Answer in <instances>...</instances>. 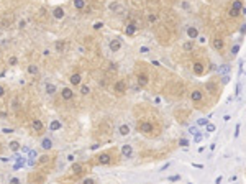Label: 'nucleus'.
<instances>
[{
	"instance_id": "obj_45",
	"label": "nucleus",
	"mask_w": 246,
	"mask_h": 184,
	"mask_svg": "<svg viewBox=\"0 0 246 184\" xmlns=\"http://www.w3.org/2000/svg\"><path fill=\"white\" fill-rule=\"evenodd\" d=\"M0 117H2V118H5V117H7V112H0Z\"/></svg>"
},
{
	"instance_id": "obj_39",
	"label": "nucleus",
	"mask_w": 246,
	"mask_h": 184,
	"mask_svg": "<svg viewBox=\"0 0 246 184\" xmlns=\"http://www.w3.org/2000/svg\"><path fill=\"white\" fill-rule=\"evenodd\" d=\"M2 132H3V133H13V130H12V128H3Z\"/></svg>"
},
{
	"instance_id": "obj_32",
	"label": "nucleus",
	"mask_w": 246,
	"mask_h": 184,
	"mask_svg": "<svg viewBox=\"0 0 246 184\" xmlns=\"http://www.w3.org/2000/svg\"><path fill=\"white\" fill-rule=\"evenodd\" d=\"M82 184H95V181H94L92 178H87V179H84V181H82Z\"/></svg>"
},
{
	"instance_id": "obj_36",
	"label": "nucleus",
	"mask_w": 246,
	"mask_h": 184,
	"mask_svg": "<svg viewBox=\"0 0 246 184\" xmlns=\"http://www.w3.org/2000/svg\"><path fill=\"white\" fill-rule=\"evenodd\" d=\"M12 105H13V108H15V110H18V108H20V105H18V99H15V100L12 102Z\"/></svg>"
},
{
	"instance_id": "obj_2",
	"label": "nucleus",
	"mask_w": 246,
	"mask_h": 184,
	"mask_svg": "<svg viewBox=\"0 0 246 184\" xmlns=\"http://www.w3.org/2000/svg\"><path fill=\"white\" fill-rule=\"evenodd\" d=\"M187 36H189V40H195V38H199V28L197 26H189L187 28Z\"/></svg>"
},
{
	"instance_id": "obj_22",
	"label": "nucleus",
	"mask_w": 246,
	"mask_h": 184,
	"mask_svg": "<svg viewBox=\"0 0 246 184\" xmlns=\"http://www.w3.org/2000/svg\"><path fill=\"white\" fill-rule=\"evenodd\" d=\"M80 171H82V166H80L79 163H74V164H72V173H75V174H79Z\"/></svg>"
},
{
	"instance_id": "obj_3",
	"label": "nucleus",
	"mask_w": 246,
	"mask_h": 184,
	"mask_svg": "<svg viewBox=\"0 0 246 184\" xmlns=\"http://www.w3.org/2000/svg\"><path fill=\"white\" fill-rule=\"evenodd\" d=\"M113 91L116 94H123V92H126V84L123 81H116L115 86H113Z\"/></svg>"
},
{
	"instance_id": "obj_13",
	"label": "nucleus",
	"mask_w": 246,
	"mask_h": 184,
	"mask_svg": "<svg viewBox=\"0 0 246 184\" xmlns=\"http://www.w3.org/2000/svg\"><path fill=\"white\" fill-rule=\"evenodd\" d=\"M213 48H215L217 51H221V49L225 48V43H223V40H220V38H215V40H213Z\"/></svg>"
},
{
	"instance_id": "obj_6",
	"label": "nucleus",
	"mask_w": 246,
	"mask_h": 184,
	"mask_svg": "<svg viewBox=\"0 0 246 184\" xmlns=\"http://www.w3.org/2000/svg\"><path fill=\"white\" fill-rule=\"evenodd\" d=\"M120 48H121V43L118 38H113V40L110 41V51L112 53H116V51H120Z\"/></svg>"
},
{
	"instance_id": "obj_42",
	"label": "nucleus",
	"mask_w": 246,
	"mask_h": 184,
	"mask_svg": "<svg viewBox=\"0 0 246 184\" xmlns=\"http://www.w3.org/2000/svg\"><path fill=\"white\" fill-rule=\"evenodd\" d=\"M40 161H41V163H46V161H48V156H41Z\"/></svg>"
},
{
	"instance_id": "obj_37",
	"label": "nucleus",
	"mask_w": 246,
	"mask_h": 184,
	"mask_svg": "<svg viewBox=\"0 0 246 184\" xmlns=\"http://www.w3.org/2000/svg\"><path fill=\"white\" fill-rule=\"evenodd\" d=\"M10 184H20V179H16V178H12V179H10Z\"/></svg>"
},
{
	"instance_id": "obj_43",
	"label": "nucleus",
	"mask_w": 246,
	"mask_h": 184,
	"mask_svg": "<svg viewBox=\"0 0 246 184\" xmlns=\"http://www.w3.org/2000/svg\"><path fill=\"white\" fill-rule=\"evenodd\" d=\"M3 94H5V89H3V87L0 86V97H2V95H3Z\"/></svg>"
},
{
	"instance_id": "obj_41",
	"label": "nucleus",
	"mask_w": 246,
	"mask_h": 184,
	"mask_svg": "<svg viewBox=\"0 0 246 184\" xmlns=\"http://www.w3.org/2000/svg\"><path fill=\"white\" fill-rule=\"evenodd\" d=\"M202 137H200V133H195V141H200Z\"/></svg>"
},
{
	"instance_id": "obj_21",
	"label": "nucleus",
	"mask_w": 246,
	"mask_h": 184,
	"mask_svg": "<svg viewBox=\"0 0 246 184\" xmlns=\"http://www.w3.org/2000/svg\"><path fill=\"white\" fill-rule=\"evenodd\" d=\"M231 8H235V10H238L241 13V8H243V5H241V0H235L233 2V5H231Z\"/></svg>"
},
{
	"instance_id": "obj_12",
	"label": "nucleus",
	"mask_w": 246,
	"mask_h": 184,
	"mask_svg": "<svg viewBox=\"0 0 246 184\" xmlns=\"http://www.w3.org/2000/svg\"><path fill=\"white\" fill-rule=\"evenodd\" d=\"M136 28H138V26H136V23H133V21H131V23H128V25H126V28H125V33L126 35H135V31H136Z\"/></svg>"
},
{
	"instance_id": "obj_44",
	"label": "nucleus",
	"mask_w": 246,
	"mask_h": 184,
	"mask_svg": "<svg viewBox=\"0 0 246 184\" xmlns=\"http://www.w3.org/2000/svg\"><path fill=\"white\" fill-rule=\"evenodd\" d=\"M199 125H207V120H199Z\"/></svg>"
},
{
	"instance_id": "obj_10",
	"label": "nucleus",
	"mask_w": 246,
	"mask_h": 184,
	"mask_svg": "<svg viewBox=\"0 0 246 184\" xmlns=\"http://www.w3.org/2000/svg\"><path fill=\"white\" fill-rule=\"evenodd\" d=\"M121 154H123L125 158H130L131 154H133V148H131L130 145H123V146H121Z\"/></svg>"
},
{
	"instance_id": "obj_40",
	"label": "nucleus",
	"mask_w": 246,
	"mask_h": 184,
	"mask_svg": "<svg viewBox=\"0 0 246 184\" xmlns=\"http://www.w3.org/2000/svg\"><path fill=\"white\" fill-rule=\"evenodd\" d=\"M181 145H182V146H187V145H189V141H187V140H184V138H182V140H181Z\"/></svg>"
},
{
	"instance_id": "obj_29",
	"label": "nucleus",
	"mask_w": 246,
	"mask_h": 184,
	"mask_svg": "<svg viewBox=\"0 0 246 184\" xmlns=\"http://www.w3.org/2000/svg\"><path fill=\"white\" fill-rule=\"evenodd\" d=\"M89 92H90V89H89V86H82V87H80V94H82V95H87Z\"/></svg>"
},
{
	"instance_id": "obj_17",
	"label": "nucleus",
	"mask_w": 246,
	"mask_h": 184,
	"mask_svg": "<svg viewBox=\"0 0 246 184\" xmlns=\"http://www.w3.org/2000/svg\"><path fill=\"white\" fill-rule=\"evenodd\" d=\"M31 125H33V128H35L36 132H41V130H43V122H41V120H33Z\"/></svg>"
},
{
	"instance_id": "obj_33",
	"label": "nucleus",
	"mask_w": 246,
	"mask_h": 184,
	"mask_svg": "<svg viewBox=\"0 0 246 184\" xmlns=\"http://www.w3.org/2000/svg\"><path fill=\"white\" fill-rule=\"evenodd\" d=\"M207 91L213 92V91H215V84H212V82H208V84H207Z\"/></svg>"
},
{
	"instance_id": "obj_15",
	"label": "nucleus",
	"mask_w": 246,
	"mask_h": 184,
	"mask_svg": "<svg viewBox=\"0 0 246 184\" xmlns=\"http://www.w3.org/2000/svg\"><path fill=\"white\" fill-rule=\"evenodd\" d=\"M54 48H56V53H64V49H66V43H64V41H62V40L56 41Z\"/></svg>"
},
{
	"instance_id": "obj_23",
	"label": "nucleus",
	"mask_w": 246,
	"mask_h": 184,
	"mask_svg": "<svg viewBox=\"0 0 246 184\" xmlns=\"http://www.w3.org/2000/svg\"><path fill=\"white\" fill-rule=\"evenodd\" d=\"M228 15H230L231 18H236V16L240 15V12L235 10V8H231V7H230V10H228Z\"/></svg>"
},
{
	"instance_id": "obj_30",
	"label": "nucleus",
	"mask_w": 246,
	"mask_h": 184,
	"mask_svg": "<svg viewBox=\"0 0 246 184\" xmlns=\"http://www.w3.org/2000/svg\"><path fill=\"white\" fill-rule=\"evenodd\" d=\"M238 51H240V45H235L233 48H231V54H233V56H235Z\"/></svg>"
},
{
	"instance_id": "obj_34",
	"label": "nucleus",
	"mask_w": 246,
	"mask_h": 184,
	"mask_svg": "<svg viewBox=\"0 0 246 184\" xmlns=\"http://www.w3.org/2000/svg\"><path fill=\"white\" fill-rule=\"evenodd\" d=\"M8 62H10V64H12V66H15V64H16V62H18V59H16V58H15V56H12V58H10V59H8Z\"/></svg>"
},
{
	"instance_id": "obj_11",
	"label": "nucleus",
	"mask_w": 246,
	"mask_h": 184,
	"mask_svg": "<svg viewBox=\"0 0 246 184\" xmlns=\"http://www.w3.org/2000/svg\"><path fill=\"white\" fill-rule=\"evenodd\" d=\"M190 99H192V102H200L202 99H204V94L200 91H194L190 94Z\"/></svg>"
},
{
	"instance_id": "obj_8",
	"label": "nucleus",
	"mask_w": 246,
	"mask_h": 184,
	"mask_svg": "<svg viewBox=\"0 0 246 184\" xmlns=\"http://www.w3.org/2000/svg\"><path fill=\"white\" fill-rule=\"evenodd\" d=\"M97 161H99V164H110L112 158H110V154H108V153H102Z\"/></svg>"
},
{
	"instance_id": "obj_24",
	"label": "nucleus",
	"mask_w": 246,
	"mask_h": 184,
	"mask_svg": "<svg viewBox=\"0 0 246 184\" xmlns=\"http://www.w3.org/2000/svg\"><path fill=\"white\" fill-rule=\"evenodd\" d=\"M28 72H30V74H38V66L30 64V66H28Z\"/></svg>"
},
{
	"instance_id": "obj_19",
	"label": "nucleus",
	"mask_w": 246,
	"mask_h": 184,
	"mask_svg": "<svg viewBox=\"0 0 246 184\" xmlns=\"http://www.w3.org/2000/svg\"><path fill=\"white\" fill-rule=\"evenodd\" d=\"M118 132H120V135H123V137H126V135L130 133V127H128V125H121V127L118 128Z\"/></svg>"
},
{
	"instance_id": "obj_31",
	"label": "nucleus",
	"mask_w": 246,
	"mask_h": 184,
	"mask_svg": "<svg viewBox=\"0 0 246 184\" xmlns=\"http://www.w3.org/2000/svg\"><path fill=\"white\" fill-rule=\"evenodd\" d=\"M207 132H215V125L213 123H207Z\"/></svg>"
},
{
	"instance_id": "obj_16",
	"label": "nucleus",
	"mask_w": 246,
	"mask_h": 184,
	"mask_svg": "<svg viewBox=\"0 0 246 184\" xmlns=\"http://www.w3.org/2000/svg\"><path fill=\"white\" fill-rule=\"evenodd\" d=\"M41 146H43L45 150H51L53 148V141H51L49 138H45V140L41 141Z\"/></svg>"
},
{
	"instance_id": "obj_1",
	"label": "nucleus",
	"mask_w": 246,
	"mask_h": 184,
	"mask_svg": "<svg viewBox=\"0 0 246 184\" xmlns=\"http://www.w3.org/2000/svg\"><path fill=\"white\" fill-rule=\"evenodd\" d=\"M138 130H140L141 133L149 135V133L154 130V127H153V123H149V122H140V123H138Z\"/></svg>"
},
{
	"instance_id": "obj_18",
	"label": "nucleus",
	"mask_w": 246,
	"mask_h": 184,
	"mask_svg": "<svg viewBox=\"0 0 246 184\" xmlns=\"http://www.w3.org/2000/svg\"><path fill=\"white\" fill-rule=\"evenodd\" d=\"M182 48H184V51L186 53H189V51H192V49H194V41H187V43H184V46H182Z\"/></svg>"
},
{
	"instance_id": "obj_20",
	"label": "nucleus",
	"mask_w": 246,
	"mask_h": 184,
	"mask_svg": "<svg viewBox=\"0 0 246 184\" xmlns=\"http://www.w3.org/2000/svg\"><path fill=\"white\" fill-rule=\"evenodd\" d=\"M84 5H86V2H84V0H74V7L77 8V10H82Z\"/></svg>"
},
{
	"instance_id": "obj_7",
	"label": "nucleus",
	"mask_w": 246,
	"mask_h": 184,
	"mask_svg": "<svg viewBox=\"0 0 246 184\" xmlns=\"http://www.w3.org/2000/svg\"><path fill=\"white\" fill-rule=\"evenodd\" d=\"M61 95H62V99H64V100H71V99L74 97V92L71 91L69 87H64V89L61 91Z\"/></svg>"
},
{
	"instance_id": "obj_35",
	"label": "nucleus",
	"mask_w": 246,
	"mask_h": 184,
	"mask_svg": "<svg viewBox=\"0 0 246 184\" xmlns=\"http://www.w3.org/2000/svg\"><path fill=\"white\" fill-rule=\"evenodd\" d=\"M102 26H103V23H102V21H97V23H94V28H95V30H100Z\"/></svg>"
},
{
	"instance_id": "obj_47",
	"label": "nucleus",
	"mask_w": 246,
	"mask_h": 184,
	"mask_svg": "<svg viewBox=\"0 0 246 184\" xmlns=\"http://www.w3.org/2000/svg\"><path fill=\"white\" fill-rule=\"evenodd\" d=\"M221 183V178H217V181H215V184H220Z\"/></svg>"
},
{
	"instance_id": "obj_14",
	"label": "nucleus",
	"mask_w": 246,
	"mask_h": 184,
	"mask_svg": "<svg viewBox=\"0 0 246 184\" xmlns=\"http://www.w3.org/2000/svg\"><path fill=\"white\" fill-rule=\"evenodd\" d=\"M69 81L72 86H79L80 81H82V77H80V74H72V76L69 77Z\"/></svg>"
},
{
	"instance_id": "obj_25",
	"label": "nucleus",
	"mask_w": 246,
	"mask_h": 184,
	"mask_svg": "<svg viewBox=\"0 0 246 184\" xmlns=\"http://www.w3.org/2000/svg\"><path fill=\"white\" fill-rule=\"evenodd\" d=\"M148 21H149V23H156V21H158V15H156V13H149V15H148Z\"/></svg>"
},
{
	"instance_id": "obj_27",
	"label": "nucleus",
	"mask_w": 246,
	"mask_h": 184,
	"mask_svg": "<svg viewBox=\"0 0 246 184\" xmlns=\"http://www.w3.org/2000/svg\"><path fill=\"white\" fill-rule=\"evenodd\" d=\"M54 91H56L54 84H48V86H46V92H48V94H54Z\"/></svg>"
},
{
	"instance_id": "obj_9",
	"label": "nucleus",
	"mask_w": 246,
	"mask_h": 184,
	"mask_svg": "<svg viewBox=\"0 0 246 184\" xmlns=\"http://www.w3.org/2000/svg\"><path fill=\"white\" fill-rule=\"evenodd\" d=\"M53 15H54L56 20H62V18H64V8H61V7H56L54 10H53Z\"/></svg>"
},
{
	"instance_id": "obj_5",
	"label": "nucleus",
	"mask_w": 246,
	"mask_h": 184,
	"mask_svg": "<svg viewBox=\"0 0 246 184\" xmlns=\"http://www.w3.org/2000/svg\"><path fill=\"white\" fill-rule=\"evenodd\" d=\"M136 81H138V84H140L141 87H145L146 84H148V81H149V77H148V74H145V72H140V74L136 76Z\"/></svg>"
},
{
	"instance_id": "obj_28",
	"label": "nucleus",
	"mask_w": 246,
	"mask_h": 184,
	"mask_svg": "<svg viewBox=\"0 0 246 184\" xmlns=\"http://www.w3.org/2000/svg\"><path fill=\"white\" fill-rule=\"evenodd\" d=\"M10 150H12V151L20 150V143H18V141H12V143H10Z\"/></svg>"
},
{
	"instance_id": "obj_26",
	"label": "nucleus",
	"mask_w": 246,
	"mask_h": 184,
	"mask_svg": "<svg viewBox=\"0 0 246 184\" xmlns=\"http://www.w3.org/2000/svg\"><path fill=\"white\" fill-rule=\"evenodd\" d=\"M59 128H61V123L59 122H56V120H54V122H51L49 130H59Z\"/></svg>"
},
{
	"instance_id": "obj_38",
	"label": "nucleus",
	"mask_w": 246,
	"mask_h": 184,
	"mask_svg": "<svg viewBox=\"0 0 246 184\" xmlns=\"http://www.w3.org/2000/svg\"><path fill=\"white\" fill-rule=\"evenodd\" d=\"M110 69H112V71H116L118 67H116V64H115V62H112V64H110Z\"/></svg>"
},
{
	"instance_id": "obj_46",
	"label": "nucleus",
	"mask_w": 246,
	"mask_h": 184,
	"mask_svg": "<svg viewBox=\"0 0 246 184\" xmlns=\"http://www.w3.org/2000/svg\"><path fill=\"white\" fill-rule=\"evenodd\" d=\"M245 31H246V25H243L241 26V33H245Z\"/></svg>"
},
{
	"instance_id": "obj_4",
	"label": "nucleus",
	"mask_w": 246,
	"mask_h": 184,
	"mask_svg": "<svg viewBox=\"0 0 246 184\" xmlns=\"http://www.w3.org/2000/svg\"><path fill=\"white\" fill-rule=\"evenodd\" d=\"M192 69H194V74H197V76H202V74H204V71H205V67H204V64H202L200 61H195V62H194Z\"/></svg>"
}]
</instances>
